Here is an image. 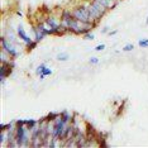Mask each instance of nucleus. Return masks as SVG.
I'll list each match as a JSON object with an SVG mask.
<instances>
[{
    "label": "nucleus",
    "mask_w": 148,
    "mask_h": 148,
    "mask_svg": "<svg viewBox=\"0 0 148 148\" xmlns=\"http://www.w3.org/2000/svg\"><path fill=\"white\" fill-rule=\"evenodd\" d=\"M146 24H148V16H147V19H146Z\"/></svg>",
    "instance_id": "24"
},
{
    "label": "nucleus",
    "mask_w": 148,
    "mask_h": 148,
    "mask_svg": "<svg viewBox=\"0 0 148 148\" xmlns=\"http://www.w3.org/2000/svg\"><path fill=\"white\" fill-rule=\"evenodd\" d=\"M0 47H1V49H4L8 55H10L13 60H15L16 57L19 56V52H18V49L15 48L14 43H12L10 41H8V39L5 38V36L0 37Z\"/></svg>",
    "instance_id": "3"
},
{
    "label": "nucleus",
    "mask_w": 148,
    "mask_h": 148,
    "mask_svg": "<svg viewBox=\"0 0 148 148\" xmlns=\"http://www.w3.org/2000/svg\"><path fill=\"white\" fill-rule=\"evenodd\" d=\"M87 8H89V12L92 16L94 22H97V23H99V21L106 14V12H108V9L103 4H100L99 1H96V0H91L90 4L87 5Z\"/></svg>",
    "instance_id": "1"
},
{
    "label": "nucleus",
    "mask_w": 148,
    "mask_h": 148,
    "mask_svg": "<svg viewBox=\"0 0 148 148\" xmlns=\"http://www.w3.org/2000/svg\"><path fill=\"white\" fill-rule=\"evenodd\" d=\"M116 33H118V31H112V32H109V36H110V37H113V36H115Z\"/></svg>",
    "instance_id": "22"
},
{
    "label": "nucleus",
    "mask_w": 148,
    "mask_h": 148,
    "mask_svg": "<svg viewBox=\"0 0 148 148\" xmlns=\"http://www.w3.org/2000/svg\"><path fill=\"white\" fill-rule=\"evenodd\" d=\"M84 39H87V41H92L95 39V34L92 32H87L86 34H84Z\"/></svg>",
    "instance_id": "16"
},
{
    "label": "nucleus",
    "mask_w": 148,
    "mask_h": 148,
    "mask_svg": "<svg viewBox=\"0 0 148 148\" xmlns=\"http://www.w3.org/2000/svg\"><path fill=\"white\" fill-rule=\"evenodd\" d=\"M96 1H99L100 4H103L108 9V10H110V9H114L118 5V3H115L114 0H96Z\"/></svg>",
    "instance_id": "6"
},
{
    "label": "nucleus",
    "mask_w": 148,
    "mask_h": 148,
    "mask_svg": "<svg viewBox=\"0 0 148 148\" xmlns=\"http://www.w3.org/2000/svg\"><path fill=\"white\" fill-rule=\"evenodd\" d=\"M69 58H70V56H69V53H67V52H61V53H58V55H57V60H58V61H61V62H65Z\"/></svg>",
    "instance_id": "13"
},
{
    "label": "nucleus",
    "mask_w": 148,
    "mask_h": 148,
    "mask_svg": "<svg viewBox=\"0 0 148 148\" xmlns=\"http://www.w3.org/2000/svg\"><path fill=\"white\" fill-rule=\"evenodd\" d=\"M138 45H139L140 48H147V47H148V38H142V39H139Z\"/></svg>",
    "instance_id": "15"
},
{
    "label": "nucleus",
    "mask_w": 148,
    "mask_h": 148,
    "mask_svg": "<svg viewBox=\"0 0 148 148\" xmlns=\"http://www.w3.org/2000/svg\"><path fill=\"white\" fill-rule=\"evenodd\" d=\"M13 69H14V62L1 63V66H0V82H1V85L5 82L6 77H9L12 75Z\"/></svg>",
    "instance_id": "4"
},
{
    "label": "nucleus",
    "mask_w": 148,
    "mask_h": 148,
    "mask_svg": "<svg viewBox=\"0 0 148 148\" xmlns=\"http://www.w3.org/2000/svg\"><path fill=\"white\" fill-rule=\"evenodd\" d=\"M24 123H25V125L28 127L29 129H32V128L36 127L39 122H38V120H34V119H24Z\"/></svg>",
    "instance_id": "11"
},
{
    "label": "nucleus",
    "mask_w": 148,
    "mask_h": 148,
    "mask_svg": "<svg viewBox=\"0 0 148 148\" xmlns=\"http://www.w3.org/2000/svg\"><path fill=\"white\" fill-rule=\"evenodd\" d=\"M61 115V113H49L48 115H47V120H49V122H55L57 118H60Z\"/></svg>",
    "instance_id": "14"
},
{
    "label": "nucleus",
    "mask_w": 148,
    "mask_h": 148,
    "mask_svg": "<svg viewBox=\"0 0 148 148\" xmlns=\"http://www.w3.org/2000/svg\"><path fill=\"white\" fill-rule=\"evenodd\" d=\"M133 49H134V45H132V43H130V45H125L123 47L124 52H130V51H133Z\"/></svg>",
    "instance_id": "18"
},
{
    "label": "nucleus",
    "mask_w": 148,
    "mask_h": 148,
    "mask_svg": "<svg viewBox=\"0 0 148 148\" xmlns=\"http://www.w3.org/2000/svg\"><path fill=\"white\" fill-rule=\"evenodd\" d=\"M37 45H38V42H37V41H33L32 43H29V45L27 46V49H28V51H32V49H34L36 47H37Z\"/></svg>",
    "instance_id": "19"
},
{
    "label": "nucleus",
    "mask_w": 148,
    "mask_h": 148,
    "mask_svg": "<svg viewBox=\"0 0 148 148\" xmlns=\"http://www.w3.org/2000/svg\"><path fill=\"white\" fill-rule=\"evenodd\" d=\"M108 32H109V27H105V28H103L101 33H108Z\"/></svg>",
    "instance_id": "23"
},
{
    "label": "nucleus",
    "mask_w": 148,
    "mask_h": 148,
    "mask_svg": "<svg viewBox=\"0 0 148 148\" xmlns=\"http://www.w3.org/2000/svg\"><path fill=\"white\" fill-rule=\"evenodd\" d=\"M52 73H53V71H52V70L51 69H48V67H45V70H43V72L41 73V75H39V79H41V80H45V77L46 76H49V75H52Z\"/></svg>",
    "instance_id": "12"
},
{
    "label": "nucleus",
    "mask_w": 148,
    "mask_h": 148,
    "mask_svg": "<svg viewBox=\"0 0 148 148\" xmlns=\"http://www.w3.org/2000/svg\"><path fill=\"white\" fill-rule=\"evenodd\" d=\"M33 32H34V41H37V42H41L42 41V39L43 38H45V34H43V33L41 32V31H39V29L38 28H37V27H34V28H33Z\"/></svg>",
    "instance_id": "10"
},
{
    "label": "nucleus",
    "mask_w": 148,
    "mask_h": 148,
    "mask_svg": "<svg viewBox=\"0 0 148 148\" xmlns=\"http://www.w3.org/2000/svg\"><path fill=\"white\" fill-rule=\"evenodd\" d=\"M100 60L97 58V57H91V58L89 60V62H90V65H97L99 63Z\"/></svg>",
    "instance_id": "20"
},
{
    "label": "nucleus",
    "mask_w": 148,
    "mask_h": 148,
    "mask_svg": "<svg viewBox=\"0 0 148 148\" xmlns=\"http://www.w3.org/2000/svg\"><path fill=\"white\" fill-rule=\"evenodd\" d=\"M114 1H115V3H119V1H120V0H114Z\"/></svg>",
    "instance_id": "25"
},
{
    "label": "nucleus",
    "mask_w": 148,
    "mask_h": 148,
    "mask_svg": "<svg viewBox=\"0 0 148 148\" xmlns=\"http://www.w3.org/2000/svg\"><path fill=\"white\" fill-rule=\"evenodd\" d=\"M72 14L75 16V19L80 22H84V23H94V19L91 14H90L89 12V8H87V5H80L75 8L72 10Z\"/></svg>",
    "instance_id": "2"
},
{
    "label": "nucleus",
    "mask_w": 148,
    "mask_h": 148,
    "mask_svg": "<svg viewBox=\"0 0 148 148\" xmlns=\"http://www.w3.org/2000/svg\"><path fill=\"white\" fill-rule=\"evenodd\" d=\"M0 62L1 63H10V62H13L12 56L8 55L4 49H1V52H0Z\"/></svg>",
    "instance_id": "7"
},
{
    "label": "nucleus",
    "mask_w": 148,
    "mask_h": 148,
    "mask_svg": "<svg viewBox=\"0 0 148 148\" xmlns=\"http://www.w3.org/2000/svg\"><path fill=\"white\" fill-rule=\"evenodd\" d=\"M104 49H105V45H104V43H100V45H97V46L95 47V51H96V52L104 51Z\"/></svg>",
    "instance_id": "21"
},
{
    "label": "nucleus",
    "mask_w": 148,
    "mask_h": 148,
    "mask_svg": "<svg viewBox=\"0 0 148 148\" xmlns=\"http://www.w3.org/2000/svg\"><path fill=\"white\" fill-rule=\"evenodd\" d=\"M5 38L8 39V41H10L12 43H14V45H15V43H16V38H19V37H18V34H16V33H14L10 28H9L8 31H6V36H5Z\"/></svg>",
    "instance_id": "8"
},
{
    "label": "nucleus",
    "mask_w": 148,
    "mask_h": 148,
    "mask_svg": "<svg viewBox=\"0 0 148 148\" xmlns=\"http://www.w3.org/2000/svg\"><path fill=\"white\" fill-rule=\"evenodd\" d=\"M73 116H75V115H72V114L70 113L69 110H63V112L61 113V118L65 120L66 123H71L72 119H73Z\"/></svg>",
    "instance_id": "9"
},
{
    "label": "nucleus",
    "mask_w": 148,
    "mask_h": 148,
    "mask_svg": "<svg viewBox=\"0 0 148 148\" xmlns=\"http://www.w3.org/2000/svg\"><path fill=\"white\" fill-rule=\"evenodd\" d=\"M45 67H46V63H41V65H39L38 67H37V69H36V73H37V75H41V73L43 72V70H45Z\"/></svg>",
    "instance_id": "17"
},
{
    "label": "nucleus",
    "mask_w": 148,
    "mask_h": 148,
    "mask_svg": "<svg viewBox=\"0 0 148 148\" xmlns=\"http://www.w3.org/2000/svg\"><path fill=\"white\" fill-rule=\"evenodd\" d=\"M16 34H18V37H19V39H21V41L24 42L25 46H28L29 43H32L33 41H34V39H32L31 37L27 34V32L24 31L23 25H18V28H16Z\"/></svg>",
    "instance_id": "5"
}]
</instances>
